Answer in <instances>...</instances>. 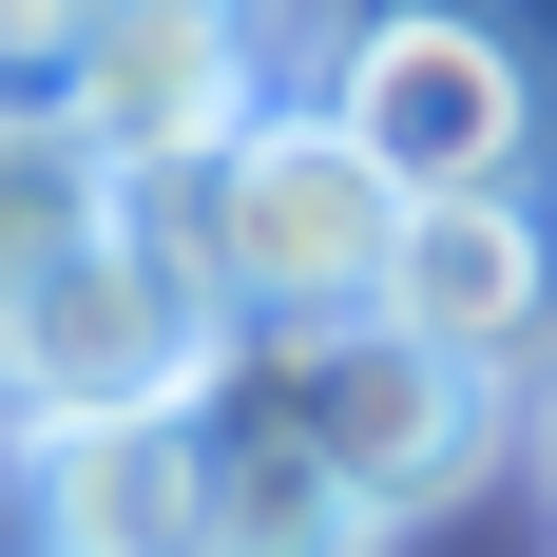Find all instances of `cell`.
Masks as SVG:
<instances>
[{
	"label": "cell",
	"mask_w": 557,
	"mask_h": 557,
	"mask_svg": "<svg viewBox=\"0 0 557 557\" xmlns=\"http://www.w3.org/2000/svg\"><path fill=\"white\" fill-rule=\"evenodd\" d=\"M58 115L97 135L115 212H135V193H193V173L270 115V58H250V20H97L77 77H58Z\"/></svg>",
	"instance_id": "5b68a950"
},
{
	"label": "cell",
	"mask_w": 557,
	"mask_h": 557,
	"mask_svg": "<svg viewBox=\"0 0 557 557\" xmlns=\"http://www.w3.org/2000/svg\"><path fill=\"white\" fill-rule=\"evenodd\" d=\"M385 193H519L539 154V58L481 20V0H366L327 39V97H308Z\"/></svg>",
	"instance_id": "277c9868"
},
{
	"label": "cell",
	"mask_w": 557,
	"mask_h": 557,
	"mask_svg": "<svg viewBox=\"0 0 557 557\" xmlns=\"http://www.w3.org/2000/svg\"><path fill=\"white\" fill-rule=\"evenodd\" d=\"M20 481H39L20 539H77V557H212L231 443L193 423V404H154V423H97V443H20Z\"/></svg>",
	"instance_id": "52a82bcc"
},
{
	"label": "cell",
	"mask_w": 557,
	"mask_h": 557,
	"mask_svg": "<svg viewBox=\"0 0 557 557\" xmlns=\"http://www.w3.org/2000/svg\"><path fill=\"white\" fill-rule=\"evenodd\" d=\"M20 557H77V539H20Z\"/></svg>",
	"instance_id": "7c38bea8"
},
{
	"label": "cell",
	"mask_w": 557,
	"mask_h": 557,
	"mask_svg": "<svg viewBox=\"0 0 557 557\" xmlns=\"http://www.w3.org/2000/svg\"><path fill=\"white\" fill-rule=\"evenodd\" d=\"M193 423H212V404H193ZM212 443H231V423H212ZM212 557H385V539H366V519H346L308 461L231 443V481H212Z\"/></svg>",
	"instance_id": "9c48e42d"
},
{
	"label": "cell",
	"mask_w": 557,
	"mask_h": 557,
	"mask_svg": "<svg viewBox=\"0 0 557 557\" xmlns=\"http://www.w3.org/2000/svg\"><path fill=\"white\" fill-rule=\"evenodd\" d=\"M539 461H557V443H539Z\"/></svg>",
	"instance_id": "4fadbf2b"
},
{
	"label": "cell",
	"mask_w": 557,
	"mask_h": 557,
	"mask_svg": "<svg viewBox=\"0 0 557 557\" xmlns=\"http://www.w3.org/2000/svg\"><path fill=\"white\" fill-rule=\"evenodd\" d=\"M77 231H115V173H97V135L58 97H0V288L20 270H58Z\"/></svg>",
	"instance_id": "ba28073f"
},
{
	"label": "cell",
	"mask_w": 557,
	"mask_h": 557,
	"mask_svg": "<svg viewBox=\"0 0 557 557\" xmlns=\"http://www.w3.org/2000/svg\"><path fill=\"white\" fill-rule=\"evenodd\" d=\"M97 20H270V0H97Z\"/></svg>",
	"instance_id": "8fae6325"
},
{
	"label": "cell",
	"mask_w": 557,
	"mask_h": 557,
	"mask_svg": "<svg viewBox=\"0 0 557 557\" xmlns=\"http://www.w3.org/2000/svg\"><path fill=\"white\" fill-rule=\"evenodd\" d=\"M366 327H404V346H443V366L500 385L519 346L557 327V212H539V193H404Z\"/></svg>",
	"instance_id": "8992f818"
},
{
	"label": "cell",
	"mask_w": 557,
	"mask_h": 557,
	"mask_svg": "<svg viewBox=\"0 0 557 557\" xmlns=\"http://www.w3.org/2000/svg\"><path fill=\"white\" fill-rule=\"evenodd\" d=\"M212 288H193V250H173L154 212L77 231L58 270L0 288V423L20 443H97V423H154V404L212 385Z\"/></svg>",
	"instance_id": "3957f363"
},
{
	"label": "cell",
	"mask_w": 557,
	"mask_h": 557,
	"mask_svg": "<svg viewBox=\"0 0 557 557\" xmlns=\"http://www.w3.org/2000/svg\"><path fill=\"white\" fill-rule=\"evenodd\" d=\"M231 423V443H270V461H308L366 539L385 519H423V500H461L481 481V443H500V385L481 366H443V346H404V327H231L212 346V385H193Z\"/></svg>",
	"instance_id": "6da1fadb"
},
{
	"label": "cell",
	"mask_w": 557,
	"mask_h": 557,
	"mask_svg": "<svg viewBox=\"0 0 557 557\" xmlns=\"http://www.w3.org/2000/svg\"><path fill=\"white\" fill-rule=\"evenodd\" d=\"M135 212L193 250L212 327H346V308L385 288V231H404V193L346 154L308 97H270V115H250L212 173H193V193H135Z\"/></svg>",
	"instance_id": "7a4b0ae2"
},
{
	"label": "cell",
	"mask_w": 557,
	"mask_h": 557,
	"mask_svg": "<svg viewBox=\"0 0 557 557\" xmlns=\"http://www.w3.org/2000/svg\"><path fill=\"white\" fill-rule=\"evenodd\" d=\"M77 39H97V0H0V97H58Z\"/></svg>",
	"instance_id": "30bf717a"
}]
</instances>
